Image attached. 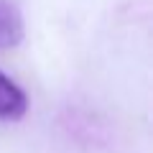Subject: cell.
I'll list each match as a JSON object with an SVG mask.
<instances>
[{"label": "cell", "instance_id": "1", "mask_svg": "<svg viewBox=\"0 0 153 153\" xmlns=\"http://www.w3.org/2000/svg\"><path fill=\"white\" fill-rule=\"evenodd\" d=\"M26 36L23 16L13 0H0V51L16 49Z\"/></svg>", "mask_w": 153, "mask_h": 153}, {"label": "cell", "instance_id": "2", "mask_svg": "<svg viewBox=\"0 0 153 153\" xmlns=\"http://www.w3.org/2000/svg\"><path fill=\"white\" fill-rule=\"evenodd\" d=\"M28 112V97L8 74L0 71V120H21Z\"/></svg>", "mask_w": 153, "mask_h": 153}]
</instances>
